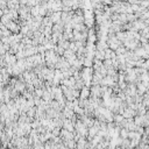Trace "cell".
<instances>
[{
    "instance_id": "cell-1",
    "label": "cell",
    "mask_w": 149,
    "mask_h": 149,
    "mask_svg": "<svg viewBox=\"0 0 149 149\" xmlns=\"http://www.w3.org/2000/svg\"><path fill=\"white\" fill-rule=\"evenodd\" d=\"M128 129H126V128H121L120 129V133H119V135L121 139H127V136H128Z\"/></svg>"
}]
</instances>
